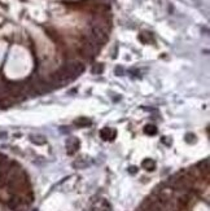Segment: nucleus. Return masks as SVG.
Returning <instances> with one entry per match:
<instances>
[{
  "label": "nucleus",
  "instance_id": "1",
  "mask_svg": "<svg viewBox=\"0 0 210 211\" xmlns=\"http://www.w3.org/2000/svg\"><path fill=\"white\" fill-rule=\"evenodd\" d=\"M117 136L116 134V131L114 130H112V128H104L100 131V137L104 140V141H112V140H114Z\"/></svg>",
  "mask_w": 210,
  "mask_h": 211
},
{
  "label": "nucleus",
  "instance_id": "2",
  "mask_svg": "<svg viewBox=\"0 0 210 211\" xmlns=\"http://www.w3.org/2000/svg\"><path fill=\"white\" fill-rule=\"evenodd\" d=\"M81 144L78 141V139H72V140H68L66 143V149H68V154H74L78 149H79Z\"/></svg>",
  "mask_w": 210,
  "mask_h": 211
},
{
  "label": "nucleus",
  "instance_id": "3",
  "mask_svg": "<svg viewBox=\"0 0 210 211\" xmlns=\"http://www.w3.org/2000/svg\"><path fill=\"white\" fill-rule=\"evenodd\" d=\"M142 167L147 171H153L156 169V162L151 158H145V159L142 162Z\"/></svg>",
  "mask_w": 210,
  "mask_h": 211
},
{
  "label": "nucleus",
  "instance_id": "4",
  "mask_svg": "<svg viewBox=\"0 0 210 211\" xmlns=\"http://www.w3.org/2000/svg\"><path fill=\"white\" fill-rule=\"evenodd\" d=\"M30 141L38 145H44L47 143V139L43 135H30Z\"/></svg>",
  "mask_w": 210,
  "mask_h": 211
},
{
  "label": "nucleus",
  "instance_id": "5",
  "mask_svg": "<svg viewBox=\"0 0 210 211\" xmlns=\"http://www.w3.org/2000/svg\"><path fill=\"white\" fill-rule=\"evenodd\" d=\"M144 132L147 134V135H156L157 134V127L154 126V125H145L144 126Z\"/></svg>",
  "mask_w": 210,
  "mask_h": 211
},
{
  "label": "nucleus",
  "instance_id": "6",
  "mask_svg": "<svg viewBox=\"0 0 210 211\" xmlns=\"http://www.w3.org/2000/svg\"><path fill=\"white\" fill-rule=\"evenodd\" d=\"M74 123H75V126H79V127H87V126H91V120H90V119H87V118L77 119Z\"/></svg>",
  "mask_w": 210,
  "mask_h": 211
},
{
  "label": "nucleus",
  "instance_id": "7",
  "mask_svg": "<svg viewBox=\"0 0 210 211\" xmlns=\"http://www.w3.org/2000/svg\"><path fill=\"white\" fill-rule=\"evenodd\" d=\"M102 69H104V65H96L95 67H93V70H92V71L95 73V74H99V73H102Z\"/></svg>",
  "mask_w": 210,
  "mask_h": 211
},
{
  "label": "nucleus",
  "instance_id": "8",
  "mask_svg": "<svg viewBox=\"0 0 210 211\" xmlns=\"http://www.w3.org/2000/svg\"><path fill=\"white\" fill-rule=\"evenodd\" d=\"M123 73H125V71H123V69H122V67L118 66V67L116 69V74H117V75H122Z\"/></svg>",
  "mask_w": 210,
  "mask_h": 211
},
{
  "label": "nucleus",
  "instance_id": "9",
  "mask_svg": "<svg viewBox=\"0 0 210 211\" xmlns=\"http://www.w3.org/2000/svg\"><path fill=\"white\" fill-rule=\"evenodd\" d=\"M131 174H136V167H131V169L128 170Z\"/></svg>",
  "mask_w": 210,
  "mask_h": 211
},
{
  "label": "nucleus",
  "instance_id": "10",
  "mask_svg": "<svg viewBox=\"0 0 210 211\" xmlns=\"http://www.w3.org/2000/svg\"><path fill=\"white\" fill-rule=\"evenodd\" d=\"M0 137H7V134L5 132H0Z\"/></svg>",
  "mask_w": 210,
  "mask_h": 211
}]
</instances>
